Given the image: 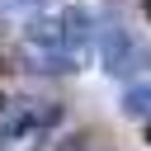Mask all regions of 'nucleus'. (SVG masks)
Returning <instances> with one entry per match:
<instances>
[{
	"label": "nucleus",
	"mask_w": 151,
	"mask_h": 151,
	"mask_svg": "<svg viewBox=\"0 0 151 151\" xmlns=\"http://www.w3.org/2000/svg\"><path fill=\"white\" fill-rule=\"evenodd\" d=\"M57 123H61V104L19 99V104H5V113H0V142H24V137H38Z\"/></svg>",
	"instance_id": "nucleus-1"
},
{
	"label": "nucleus",
	"mask_w": 151,
	"mask_h": 151,
	"mask_svg": "<svg viewBox=\"0 0 151 151\" xmlns=\"http://www.w3.org/2000/svg\"><path fill=\"white\" fill-rule=\"evenodd\" d=\"M99 47H104V66H109V76H137V71L146 66V52H142V42L132 38L127 24H104Z\"/></svg>",
	"instance_id": "nucleus-2"
},
{
	"label": "nucleus",
	"mask_w": 151,
	"mask_h": 151,
	"mask_svg": "<svg viewBox=\"0 0 151 151\" xmlns=\"http://www.w3.org/2000/svg\"><path fill=\"white\" fill-rule=\"evenodd\" d=\"M57 19H61V47H66V57H80L94 42V14L85 5H66V9H57Z\"/></svg>",
	"instance_id": "nucleus-3"
},
{
	"label": "nucleus",
	"mask_w": 151,
	"mask_h": 151,
	"mask_svg": "<svg viewBox=\"0 0 151 151\" xmlns=\"http://www.w3.org/2000/svg\"><path fill=\"white\" fill-rule=\"evenodd\" d=\"M123 113L127 118H151V80H137L123 90Z\"/></svg>",
	"instance_id": "nucleus-4"
},
{
	"label": "nucleus",
	"mask_w": 151,
	"mask_h": 151,
	"mask_svg": "<svg viewBox=\"0 0 151 151\" xmlns=\"http://www.w3.org/2000/svg\"><path fill=\"white\" fill-rule=\"evenodd\" d=\"M146 14H151V0H146Z\"/></svg>",
	"instance_id": "nucleus-5"
}]
</instances>
